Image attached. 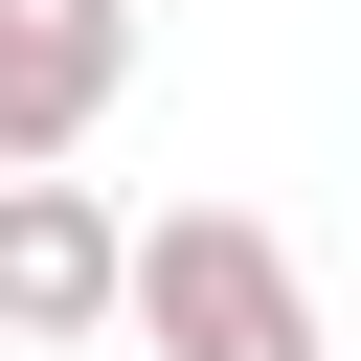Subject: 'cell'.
Instances as JSON below:
<instances>
[{
  "instance_id": "obj_2",
  "label": "cell",
  "mask_w": 361,
  "mask_h": 361,
  "mask_svg": "<svg viewBox=\"0 0 361 361\" xmlns=\"http://www.w3.org/2000/svg\"><path fill=\"white\" fill-rule=\"evenodd\" d=\"M135 90V0H0V180H68Z\"/></svg>"
},
{
  "instance_id": "obj_3",
  "label": "cell",
  "mask_w": 361,
  "mask_h": 361,
  "mask_svg": "<svg viewBox=\"0 0 361 361\" xmlns=\"http://www.w3.org/2000/svg\"><path fill=\"white\" fill-rule=\"evenodd\" d=\"M135 316V226L90 203V180H0V338H113Z\"/></svg>"
},
{
  "instance_id": "obj_1",
  "label": "cell",
  "mask_w": 361,
  "mask_h": 361,
  "mask_svg": "<svg viewBox=\"0 0 361 361\" xmlns=\"http://www.w3.org/2000/svg\"><path fill=\"white\" fill-rule=\"evenodd\" d=\"M113 338H158V361H338V338H316V271H293L248 203H158Z\"/></svg>"
},
{
  "instance_id": "obj_4",
  "label": "cell",
  "mask_w": 361,
  "mask_h": 361,
  "mask_svg": "<svg viewBox=\"0 0 361 361\" xmlns=\"http://www.w3.org/2000/svg\"><path fill=\"white\" fill-rule=\"evenodd\" d=\"M135 23H158V0H135Z\"/></svg>"
}]
</instances>
